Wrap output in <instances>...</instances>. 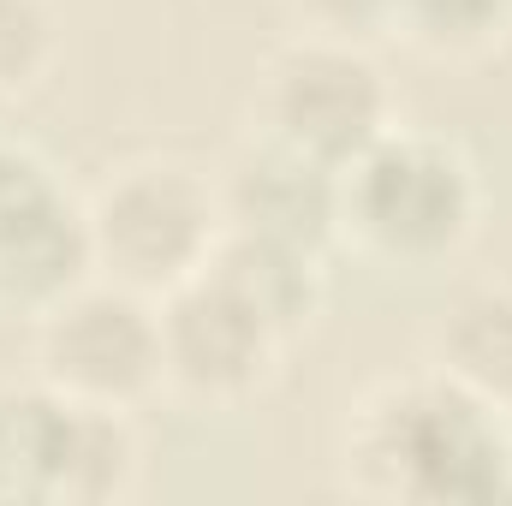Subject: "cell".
I'll return each mask as SVG.
<instances>
[{
	"label": "cell",
	"mask_w": 512,
	"mask_h": 506,
	"mask_svg": "<svg viewBox=\"0 0 512 506\" xmlns=\"http://www.w3.org/2000/svg\"><path fill=\"white\" fill-rule=\"evenodd\" d=\"M340 483L387 506L512 501V411L429 364L370 381L340 423Z\"/></svg>",
	"instance_id": "cell-1"
},
{
	"label": "cell",
	"mask_w": 512,
	"mask_h": 506,
	"mask_svg": "<svg viewBox=\"0 0 512 506\" xmlns=\"http://www.w3.org/2000/svg\"><path fill=\"white\" fill-rule=\"evenodd\" d=\"M483 227L477 161L417 126H387L358 161L340 167V251L376 268H441Z\"/></svg>",
	"instance_id": "cell-2"
},
{
	"label": "cell",
	"mask_w": 512,
	"mask_h": 506,
	"mask_svg": "<svg viewBox=\"0 0 512 506\" xmlns=\"http://www.w3.org/2000/svg\"><path fill=\"white\" fill-rule=\"evenodd\" d=\"M143 483V429L120 405L72 399L42 376L0 381V501L102 506Z\"/></svg>",
	"instance_id": "cell-3"
},
{
	"label": "cell",
	"mask_w": 512,
	"mask_h": 506,
	"mask_svg": "<svg viewBox=\"0 0 512 506\" xmlns=\"http://www.w3.org/2000/svg\"><path fill=\"white\" fill-rule=\"evenodd\" d=\"M84 221L96 274L149 298L191 280L227 233L215 173L185 155H137L108 167V179L84 197Z\"/></svg>",
	"instance_id": "cell-4"
},
{
	"label": "cell",
	"mask_w": 512,
	"mask_h": 506,
	"mask_svg": "<svg viewBox=\"0 0 512 506\" xmlns=\"http://www.w3.org/2000/svg\"><path fill=\"white\" fill-rule=\"evenodd\" d=\"M387 126H399L393 84L364 42L298 30L256 66L251 131L334 167V173L346 161H358Z\"/></svg>",
	"instance_id": "cell-5"
},
{
	"label": "cell",
	"mask_w": 512,
	"mask_h": 506,
	"mask_svg": "<svg viewBox=\"0 0 512 506\" xmlns=\"http://www.w3.org/2000/svg\"><path fill=\"white\" fill-rule=\"evenodd\" d=\"M30 364H36L30 376H42L72 399L137 411L155 393H167L161 304L137 286L90 274L30 322Z\"/></svg>",
	"instance_id": "cell-6"
},
{
	"label": "cell",
	"mask_w": 512,
	"mask_h": 506,
	"mask_svg": "<svg viewBox=\"0 0 512 506\" xmlns=\"http://www.w3.org/2000/svg\"><path fill=\"white\" fill-rule=\"evenodd\" d=\"M155 304H161V376L173 399L197 411H239L280 376L286 358L280 328L221 274L197 268Z\"/></svg>",
	"instance_id": "cell-7"
},
{
	"label": "cell",
	"mask_w": 512,
	"mask_h": 506,
	"mask_svg": "<svg viewBox=\"0 0 512 506\" xmlns=\"http://www.w3.org/2000/svg\"><path fill=\"white\" fill-rule=\"evenodd\" d=\"M227 227L286 239L304 251H340V173L251 131L215 173Z\"/></svg>",
	"instance_id": "cell-8"
},
{
	"label": "cell",
	"mask_w": 512,
	"mask_h": 506,
	"mask_svg": "<svg viewBox=\"0 0 512 506\" xmlns=\"http://www.w3.org/2000/svg\"><path fill=\"white\" fill-rule=\"evenodd\" d=\"M90 274H96V251H90L84 197L60 191L54 203H42L30 221H18L0 239V316L36 322Z\"/></svg>",
	"instance_id": "cell-9"
},
{
	"label": "cell",
	"mask_w": 512,
	"mask_h": 506,
	"mask_svg": "<svg viewBox=\"0 0 512 506\" xmlns=\"http://www.w3.org/2000/svg\"><path fill=\"white\" fill-rule=\"evenodd\" d=\"M328 256L304 251V245H286V239H262L245 227H227L221 245L209 251V274H221L239 298H251L256 310L280 328V340H304L328 304Z\"/></svg>",
	"instance_id": "cell-10"
},
{
	"label": "cell",
	"mask_w": 512,
	"mask_h": 506,
	"mask_svg": "<svg viewBox=\"0 0 512 506\" xmlns=\"http://www.w3.org/2000/svg\"><path fill=\"white\" fill-rule=\"evenodd\" d=\"M429 370L512 411V286H459L429 322Z\"/></svg>",
	"instance_id": "cell-11"
},
{
	"label": "cell",
	"mask_w": 512,
	"mask_h": 506,
	"mask_svg": "<svg viewBox=\"0 0 512 506\" xmlns=\"http://www.w3.org/2000/svg\"><path fill=\"white\" fill-rule=\"evenodd\" d=\"M512 36V0H399L393 42L429 60H483Z\"/></svg>",
	"instance_id": "cell-12"
},
{
	"label": "cell",
	"mask_w": 512,
	"mask_h": 506,
	"mask_svg": "<svg viewBox=\"0 0 512 506\" xmlns=\"http://www.w3.org/2000/svg\"><path fill=\"white\" fill-rule=\"evenodd\" d=\"M54 60H60L54 0H0V108L42 90Z\"/></svg>",
	"instance_id": "cell-13"
},
{
	"label": "cell",
	"mask_w": 512,
	"mask_h": 506,
	"mask_svg": "<svg viewBox=\"0 0 512 506\" xmlns=\"http://www.w3.org/2000/svg\"><path fill=\"white\" fill-rule=\"evenodd\" d=\"M60 191H66V179H60L30 143L0 137V239H6L18 221H30L42 203H54Z\"/></svg>",
	"instance_id": "cell-14"
},
{
	"label": "cell",
	"mask_w": 512,
	"mask_h": 506,
	"mask_svg": "<svg viewBox=\"0 0 512 506\" xmlns=\"http://www.w3.org/2000/svg\"><path fill=\"white\" fill-rule=\"evenodd\" d=\"M298 30L340 36V42H387L393 36V6L399 0H286Z\"/></svg>",
	"instance_id": "cell-15"
}]
</instances>
